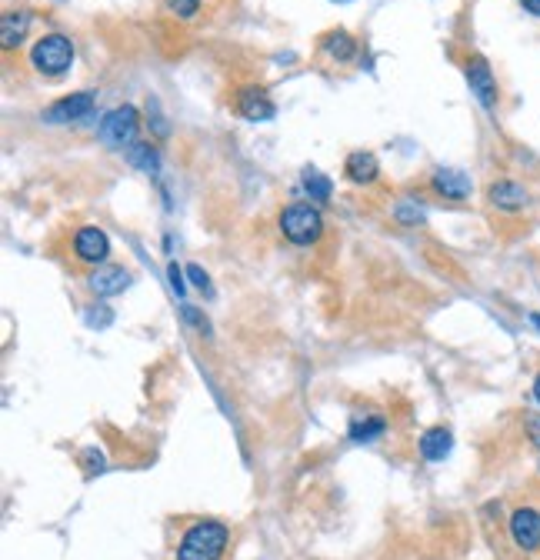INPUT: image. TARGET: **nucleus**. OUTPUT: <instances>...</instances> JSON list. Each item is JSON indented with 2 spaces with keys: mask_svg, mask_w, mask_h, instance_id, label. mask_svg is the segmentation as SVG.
I'll return each mask as SVG.
<instances>
[{
  "mask_svg": "<svg viewBox=\"0 0 540 560\" xmlns=\"http://www.w3.org/2000/svg\"><path fill=\"white\" fill-rule=\"evenodd\" d=\"M110 254V240L100 227H80L74 234V257L80 264H90V267H100Z\"/></svg>",
  "mask_w": 540,
  "mask_h": 560,
  "instance_id": "7",
  "label": "nucleus"
},
{
  "mask_svg": "<svg viewBox=\"0 0 540 560\" xmlns=\"http://www.w3.org/2000/svg\"><path fill=\"white\" fill-rule=\"evenodd\" d=\"M167 274H170V287H174L177 294H184V274H180V267H177V264H170V267H167Z\"/></svg>",
  "mask_w": 540,
  "mask_h": 560,
  "instance_id": "24",
  "label": "nucleus"
},
{
  "mask_svg": "<svg viewBox=\"0 0 540 560\" xmlns=\"http://www.w3.org/2000/svg\"><path fill=\"white\" fill-rule=\"evenodd\" d=\"M30 64L44 77L67 74L70 64H74V44H70L64 34H44L34 44V50H30Z\"/></svg>",
  "mask_w": 540,
  "mask_h": 560,
  "instance_id": "3",
  "label": "nucleus"
},
{
  "mask_svg": "<svg viewBox=\"0 0 540 560\" xmlns=\"http://www.w3.org/2000/svg\"><path fill=\"white\" fill-rule=\"evenodd\" d=\"M344 174H347L350 184L367 187V184H374V180L380 177V164H377V157L370 154V150H354V154L344 160Z\"/></svg>",
  "mask_w": 540,
  "mask_h": 560,
  "instance_id": "12",
  "label": "nucleus"
},
{
  "mask_svg": "<svg viewBox=\"0 0 540 560\" xmlns=\"http://www.w3.org/2000/svg\"><path fill=\"white\" fill-rule=\"evenodd\" d=\"M27 24H30L27 10H7V14L0 17V40H4V50L20 47V40L27 34Z\"/></svg>",
  "mask_w": 540,
  "mask_h": 560,
  "instance_id": "14",
  "label": "nucleus"
},
{
  "mask_svg": "<svg viewBox=\"0 0 540 560\" xmlns=\"http://www.w3.org/2000/svg\"><path fill=\"white\" fill-rule=\"evenodd\" d=\"M520 7L527 10V14H534V17H540V0H520Z\"/></svg>",
  "mask_w": 540,
  "mask_h": 560,
  "instance_id": "25",
  "label": "nucleus"
},
{
  "mask_svg": "<svg viewBox=\"0 0 540 560\" xmlns=\"http://www.w3.org/2000/svg\"><path fill=\"white\" fill-rule=\"evenodd\" d=\"M130 164H134V167H144L147 174H154L157 164H160L157 147H154V144H134V147H130Z\"/></svg>",
  "mask_w": 540,
  "mask_h": 560,
  "instance_id": "19",
  "label": "nucleus"
},
{
  "mask_svg": "<svg viewBox=\"0 0 540 560\" xmlns=\"http://www.w3.org/2000/svg\"><path fill=\"white\" fill-rule=\"evenodd\" d=\"M430 187H434V194H440L444 200L470 197V180H467V174H460V170H437V174L430 177Z\"/></svg>",
  "mask_w": 540,
  "mask_h": 560,
  "instance_id": "13",
  "label": "nucleus"
},
{
  "mask_svg": "<svg viewBox=\"0 0 540 560\" xmlns=\"http://www.w3.org/2000/svg\"><path fill=\"white\" fill-rule=\"evenodd\" d=\"M450 447H454V437H450L447 427H430L424 430V437H420V454L427 460H444L450 454Z\"/></svg>",
  "mask_w": 540,
  "mask_h": 560,
  "instance_id": "15",
  "label": "nucleus"
},
{
  "mask_svg": "<svg viewBox=\"0 0 540 560\" xmlns=\"http://www.w3.org/2000/svg\"><path fill=\"white\" fill-rule=\"evenodd\" d=\"M230 544V527L220 520H197L184 530L174 560H220Z\"/></svg>",
  "mask_w": 540,
  "mask_h": 560,
  "instance_id": "1",
  "label": "nucleus"
},
{
  "mask_svg": "<svg viewBox=\"0 0 540 560\" xmlns=\"http://www.w3.org/2000/svg\"><path fill=\"white\" fill-rule=\"evenodd\" d=\"M277 224H280L284 240H290V244H297V247H314L317 240L324 237V217H320V210L310 204L284 207L277 217Z\"/></svg>",
  "mask_w": 540,
  "mask_h": 560,
  "instance_id": "2",
  "label": "nucleus"
},
{
  "mask_svg": "<svg viewBox=\"0 0 540 560\" xmlns=\"http://www.w3.org/2000/svg\"><path fill=\"white\" fill-rule=\"evenodd\" d=\"M530 324H534L540 330V314H530Z\"/></svg>",
  "mask_w": 540,
  "mask_h": 560,
  "instance_id": "27",
  "label": "nucleus"
},
{
  "mask_svg": "<svg viewBox=\"0 0 540 560\" xmlns=\"http://www.w3.org/2000/svg\"><path fill=\"white\" fill-rule=\"evenodd\" d=\"M234 110L244 120H254V124H264V120H274L277 107L274 100L267 97L264 87H240L234 97Z\"/></svg>",
  "mask_w": 540,
  "mask_h": 560,
  "instance_id": "8",
  "label": "nucleus"
},
{
  "mask_svg": "<svg viewBox=\"0 0 540 560\" xmlns=\"http://www.w3.org/2000/svg\"><path fill=\"white\" fill-rule=\"evenodd\" d=\"M527 434H530V440H534V447L540 450V414L527 417Z\"/></svg>",
  "mask_w": 540,
  "mask_h": 560,
  "instance_id": "23",
  "label": "nucleus"
},
{
  "mask_svg": "<svg viewBox=\"0 0 540 560\" xmlns=\"http://www.w3.org/2000/svg\"><path fill=\"white\" fill-rule=\"evenodd\" d=\"M97 107V97L94 90H80V94H70L64 100H57V104L47 107V124H70V120H84L94 114Z\"/></svg>",
  "mask_w": 540,
  "mask_h": 560,
  "instance_id": "6",
  "label": "nucleus"
},
{
  "mask_svg": "<svg viewBox=\"0 0 540 560\" xmlns=\"http://www.w3.org/2000/svg\"><path fill=\"white\" fill-rule=\"evenodd\" d=\"M340 4H347V0H340Z\"/></svg>",
  "mask_w": 540,
  "mask_h": 560,
  "instance_id": "28",
  "label": "nucleus"
},
{
  "mask_svg": "<svg viewBox=\"0 0 540 560\" xmlns=\"http://www.w3.org/2000/svg\"><path fill=\"white\" fill-rule=\"evenodd\" d=\"M510 537H514V544L520 550H527V554L540 550V510L517 507L514 514H510Z\"/></svg>",
  "mask_w": 540,
  "mask_h": 560,
  "instance_id": "9",
  "label": "nucleus"
},
{
  "mask_svg": "<svg viewBox=\"0 0 540 560\" xmlns=\"http://www.w3.org/2000/svg\"><path fill=\"white\" fill-rule=\"evenodd\" d=\"M534 397H537V404H540V374L534 377Z\"/></svg>",
  "mask_w": 540,
  "mask_h": 560,
  "instance_id": "26",
  "label": "nucleus"
},
{
  "mask_svg": "<svg viewBox=\"0 0 540 560\" xmlns=\"http://www.w3.org/2000/svg\"><path fill=\"white\" fill-rule=\"evenodd\" d=\"M304 190L310 194V200H320V204H324V200H330V190H334V184H330V180L320 174V170H304Z\"/></svg>",
  "mask_w": 540,
  "mask_h": 560,
  "instance_id": "18",
  "label": "nucleus"
},
{
  "mask_svg": "<svg viewBox=\"0 0 540 560\" xmlns=\"http://www.w3.org/2000/svg\"><path fill=\"white\" fill-rule=\"evenodd\" d=\"M130 284V274L124 267H107V264H100L94 267V274L87 277V287L94 290L97 297H114L120 294Z\"/></svg>",
  "mask_w": 540,
  "mask_h": 560,
  "instance_id": "11",
  "label": "nucleus"
},
{
  "mask_svg": "<svg viewBox=\"0 0 540 560\" xmlns=\"http://www.w3.org/2000/svg\"><path fill=\"white\" fill-rule=\"evenodd\" d=\"M464 74H467L470 94L477 97V104L494 110L497 107V77H494V70H490L487 60L484 57H467Z\"/></svg>",
  "mask_w": 540,
  "mask_h": 560,
  "instance_id": "5",
  "label": "nucleus"
},
{
  "mask_svg": "<svg viewBox=\"0 0 540 560\" xmlns=\"http://www.w3.org/2000/svg\"><path fill=\"white\" fill-rule=\"evenodd\" d=\"M320 47H324V54L334 60H350L357 54V40L350 37L347 30H327V34L320 37Z\"/></svg>",
  "mask_w": 540,
  "mask_h": 560,
  "instance_id": "16",
  "label": "nucleus"
},
{
  "mask_svg": "<svg viewBox=\"0 0 540 560\" xmlns=\"http://www.w3.org/2000/svg\"><path fill=\"white\" fill-rule=\"evenodd\" d=\"M187 277H190V284H194L197 290H204V294H210V284H207V274L200 270L197 264H190L187 267Z\"/></svg>",
  "mask_w": 540,
  "mask_h": 560,
  "instance_id": "21",
  "label": "nucleus"
},
{
  "mask_svg": "<svg viewBox=\"0 0 540 560\" xmlns=\"http://www.w3.org/2000/svg\"><path fill=\"white\" fill-rule=\"evenodd\" d=\"M164 4L177 20H194L200 14V0H164Z\"/></svg>",
  "mask_w": 540,
  "mask_h": 560,
  "instance_id": "20",
  "label": "nucleus"
},
{
  "mask_svg": "<svg viewBox=\"0 0 540 560\" xmlns=\"http://www.w3.org/2000/svg\"><path fill=\"white\" fill-rule=\"evenodd\" d=\"M184 317L190 320V324H197V330H200V334H207V330H210V327H207V317H200L197 310L190 307V304H184Z\"/></svg>",
  "mask_w": 540,
  "mask_h": 560,
  "instance_id": "22",
  "label": "nucleus"
},
{
  "mask_svg": "<svg viewBox=\"0 0 540 560\" xmlns=\"http://www.w3.org/2000/svg\"><path fill=\"white\" fill-rule=\"evenodd\" d=\"M487 200L497 210H507V214H514V210H524L527 207L530 194L517 184V180H494V184L487 187Z\"/></svg>",
  "mask_w": 540,
  "mask_h": 560,
  "instance_id": "10",
  "label": "nucleus"
},
{
  "mask_svg": "<svg viewBox=\"0 0 540 560\" xmlns=\"http://www.w3.org/2000/svg\"><path fill=\"white\" fill-rule=\"evenodd\" d=\"M384 430H387V424L374 414H364V417L357 414L354 420H350V440H354V444H370V440H377Z\"/></svg>",
  "mask_w": 540,
  "mask_h": 560,
  "instance_id": "17",
  "label": "nucleus"
},
{
  "mask_svg": "<svg viewBox=\"0 0 540 560\" xmlns=\"http://www.w3.org/2000/svg\"><path fill=\"white\" fill-rule=\"evenodd\" d=\"M137 130H140V114H137V107L124 104V107H114L104 120H100L97 137L104 140L107 147L124 150V147H134Z\"/></svg>",
  "mask_w": 540,
  "mask_h": 560,
  "instance_id": "4",
  "label": "nucleus"
}]
</instances>
